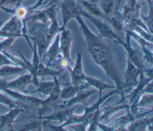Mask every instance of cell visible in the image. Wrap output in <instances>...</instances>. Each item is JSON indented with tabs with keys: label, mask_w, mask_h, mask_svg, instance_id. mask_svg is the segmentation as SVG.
<instances>
[{
	"label": "cell",
	"mask_w": 153,
	"mask_h": 131,
	"mask_svg": "<svg viewBox=\"0 0 153 131\" xmlns=\"http://www.w3.org/2000/svg\"><path fill=\"white\" fill-rule=\"evenodd\" d=\"M75 19L79 25L90 56L94 61L102 68L108 77L115 83L119 89H121L124 83L113 50L103 37L90 31L81 15L78 16Z\"/></svg>",
	"instance_id": "1"
},
{
	"label": "cell",
	"mask_w": 153,
	"mask_h": 131,
	"mask_svg": "<svg viewBox=\"0 0 153 131\" xmlns=\"http://www.w3.org/2000/svg\"><path fill=\"white\" fill-rule=\"evenodd\" d=\"M26 22L21 20L15 15H13L4 25L0 27V38H15L24 36L28 40Z\"/></svg>",
	"instance_id": "2"
},
{
	"label": "cell",
	"mask_w": 153,
	"mask_h": 131,
	"mask_svg": "<svg viewBox=\"0 0 153 131\" xmlns=\"http://www.w3.org/2000/svg\"><path fill=\"white\" fill-rule=\"evenodd\" d=\"M79 14L82 16L86 17L87 19L91 21L93 23V25L96 27L99 32V35L102 37H103V38H107V39L117 41L121 44L124 43V42L121 40L120 36H118L116 34V33L114 31V30L111 28V27L103 19L101 20L99 17L94 16L88 13L87 12L84 11L80 6H79Z\"/></svg>",
	"instance_id": "3"
},
{
	"label": "cell",
	"mask_w": 153,
	"mask_h": 131,
	"mask_svg": "<svg viewBox=\"0 0 153 131\" xmlns=\"http://www.w3.org/2000/svg\"><path fill=\"white\" fill-rule=\"evenodd\" d=\"M62 25L61 28H66L68 23L79 14V6L75 0H63L60 5Z\"/></svg>",
	"instance_id": "4"
},
{
	"label": "cell",
	"mask_w": 153,
	"mask_h": 131,
	"mask_svg": "<svg viewBox=\"0 0 153 131\" xmlns=\"http://www.w3.org/2000/svg\"><path fill=\"white\" fill-rule=\"evenodd\" d=\"M8 96L16 99L17 102H19L22 106L27 108H35L40 105H42L43 101L35 97L27 95L26 93L22 92H17L14 90L5 88L2 90Z\"/></svg>",
	"instance_id": "5"
},
{
	"label": "cell",
	"mask_w": 153,
	"mask_h": 131,
	"mask_svg": "<svg viewBox=\"0 0 153 131\" xmlns=\"http://www.w3.org/2000/svg\"><path fill=\"white\" fill-rule=\"evenodd\" d=\"M72 43L71 32L69 29L61 28L59 32V48L60 52L63 54L64 59L66 60L70 65L72 62L70 57V48Z\"/></svg>",
	"instance_id": "6"
},
{
	"label": "cell",
	"mask_w": 153,
	"mask_h": 131,
	"mask_svg": "<svg viewBox=\"0 0 153 131\" xmlns=\"http://www.w3.org/2000/svg\"><path fill=\"white\" fill-rule=\"evenodd\" d=\"M30 83L34 84V79L33 75L30 74H25L21 75L16 78L7 81L6 88L11 90H17L24 93H28L26 90V87Z\"/></svg>",
	"instance_id": "7"
},
{
	"label": "cell",
	"mask_w": 153,
	"mask_h": 131,
	"mask_svg": "<svg viewBox=\"0 0 153 131\" xmlns=\"http://www.w3.org/2000/svg\"><path fill=\"white\" fill-rule=\"evenodd\" d=\"M20 112L21 109L16 106L10 108L8 112L0 114V130H12L13 125Z\"/></svg>",
	"instance_id": "8"
},
{
	"label": "cell",
	"mask_w": 153,
	"mask_h": 131,
	"mask_svg": "<svg viewBox=\"0 0 153 131\" xmlns=\"http://www.w3.org/2000/svg\"><path fill=\"white\" fill-rule=\"evenodd\" d=\"M72 83L73 85H79L85 80L87 77L84 75L82 71L81 53L79 51L77 53V59L73 69L71 71Z\"/></svg>",
	"instance_id": "9"
},
{
	"label": "cell",
	"mask_w": 153,
	"mask_h": 131,
	"mask_svg": "<svg viewBox=\"0 0 153 131\" xmlns=\"http://www.w3.org/2000/svg\"><path fill=\"white\" fill-rule=\"evenodd\" d=\"M79 4L80 7L88 13L97 17L99 18H101L104 19V15L102 13L100 10L98 4L89 1L88 0H76Z\"/></svg>",
	"instance_id": "10"
},
{
	"label": "cell",
	"mask_w": 153,
	"mask_h": 131,
	"mask_svg": "<svg viewBox=\"0 0 153 131\" xmlns=\"http://www.w3.org/2000/svg\"><path fill=\"white\" fill-rule=\"evenodd\" d=\"M57 111H55L53 114L45 117L48 120L63 121L69 118L72 116V114L74 108H67V106L60 105Z\"/></svg>",
	"instance_id": "11"
},
{
	"label": "cell",
	"mask_w": 153,
	"mask_h": 131,
	"mask_svg": "<svg viewBox=\"0 0 153 131\" xmlns=\"http://www.w3.org/2000/svg\"><path fill=\"white\" fill-rule=\"evenodd\" d=\"M117 5L116 0H100L98 2V6L105 17L115 14Z\"/></svg>",
	"instance_id": "12"
},
{
	"label": "cell",
	"mask_w": 153,
	"mask_h": 131,
	"mask_svg": "<svg viewBox=\"0 0 153 131\" xmlns=\"http://www.w3.org/2000/svg\"><path fill=\"white\" fill-rule=\"evenodd\" d=\"M87 87V85L81 84L79 85H73L68 86L64 88L60 91V99H69L72 98L75 96L77 93L82 90V89Z\"/></svg>",
	"instance_id": "13"
},
{
	"label": "cell",
	"mask_w": 153,
	"mask_h": 131,
	"mask_svg": "<svg viewBox=\"0 0 153 131\" xmlns=\"http://www.w3.org/2000/svg\"><path fill=\"white\" fill-rule=\"evenodd\" d=\"M60 53L59 48V32L56 34V37L54 41L53 44L49 48L47 51V56L49 59L48 65L51 64H54L55 62H57L58 56Z\"/></svg>",
	"instance_id": "14"
},
{
	"label": "cell",
	"mask_w": 153,
	"mask_h": 131,
	"mask_svg": "<svg viewBox=\"0 0 153 131\" xmlns=\"http://www.w3.org/2000/svg\"><path fill=\"white\" fill-rule=\"evenodd\" d=\"M25 68L14 65H4L0 67V77L4 78L22 73Z\"/></svg>",
	"instance_id": "15"
},
{
	"label": "cell",
	"mask_w": 153,
	"mask_h": 131,
	"mask_svg": "<svg viewBox=\"0 0 153 131\" xmlns=\"http://www.w3.org/2000/svg\"><path fill=\"white\" fill-rule=\"evenodd\" d=\"M140 74V72L136 66L128 59V67L126 72V84L127 85H134L136 83L137 77Z\"/></svg>",
	"instance_id": "16"
},
{
	"label": "cell",
	"mask_w": 153,
	"mask_h": 131,
	"mask_svg": "<svg viewBox=\"0 0 153 131\" xmlns=\"http://www.w3.org/2000/svg\"><path fill=\"white\" fill-rule=\"evenodd\" d=\"M54 80L55 81V85L51 90V93L48 95L49 96L48 98L43 101L42 105H51L53 103L56 102L57 100H58L60 99V94L61 89L60 88V85L59 83V81L56 78V77L54 76Z\"/></svg>",
	"instance_id": "17"
},
{
	"label": "cell",
	"mask_w": 153,
	"mask_h": 131,
	"mask_svg": "<svg viewBox=\"0 0 153 131\" xmlns=\"http://www.w3.org/2000/svg\"><path fill=\"white\" fill-rule=\"evenodd\" d=\"M103 20L107 22L112 29H114L116 31L121 33L123 31L124 27L120 18L116 16L115 14L106 16Z\"/></svg>",
	"instance_id": "18"
},
{
	"label": "cell",
	"mask_w": 153,
	"mask_h": 131,
	"mask_svg": "<svg viewBox=\"0 0 153 131\" xmlns=\"http://www.w3.org/2000/svg\"><path fill=\"white\" fill-rule=\"evenodd\" d=\"M54 85H55V81L43 82V83L38 82L36 86L37 89L33 92H36L44 93L45 95H49L51 93V90H53Z\"/></svg>",
	"instance_id": "19"
},
{
	"label": "cell",
	"mask_w": 153,
	"mask_h": 131,
	"mask_svg": "<svg viewBox=\"0 0 153 131\" xmlns=\"http://www.w3.org/2000/svg\"><path fill=\"white\" fill-rule=\"evenodd\" d=\"M149 14L147 16H141L143 20V23L146 26L148 32L152 34V4L149 5Z\"/></svg>",
	"instance_id": "20"
},
{
	"label": "cell",
	"mask_w": 153,
	"mask_h": 131,
	"mask_svg": "<svg viewBox=\"0 0 153 131\" xmlns=\"http://www.w3.org/2000/svg\"><path fill=\"white\" fill-rule=\"evenodd\" d=\"M28 13L27 8L22 6L21 5L16 6L14 8V12L13 15H15L21 20H24L26 19V16Z\"/></svg>",
	"instance_id": "21"
},
{
	"label": "cell",
	"mask_w": 153,
	"mask_h": 131,
	"mask_svg": "<svg viewBox=\"0 0 153 131\" xmlns=\"http://www.w3.org/2000/svg\"><path fill=\"white\" fill-rule=\"evenodd\" d=\"M16 38H5L4 39L0 41V51H7L10 48Z\"/></svg>",
	"instance_id": "22"
},
{
	"label": "cell",
	"mask_w": 153,
	"mask_h": 131,
	"mask_svg": "<svg viewBox=\"0 0 153 131\" xmlns=\"http://www.w3.org/2000/svg\"><path fill=\"white\" fill-rule=\"evenodd\" d=\"M41 127V121H33L27 123L23 125L20 129V130H36L40 129L38 127Z\"/></svg>",
	"instance_id": "23"
},
{
	"label": "cell",
	"mask_w": 153,
	"mask_h": 131,
	"mask_svg": "<svg viewBox=\"0 0 153 131\" xmlns=\"http://www.w3.org/2000/svg\"><path fill=\"white\" fill-rule=\"evenodd\" d=\"M0 103L8 106L10 108L16 106V105L4 93H2L0 91Z\"/></svg>",
	"instance_id": "24"
},
{
	"label": "cell",
	"mask_w": 153,
	"mask_h": 131,
	"mask_svg": "<svg viewBox=\"0 0 153 131\" xmlns=\"http://www.w3.org/2000/svg\"><path fill=\"white\" fill-rule=\"evenodd\" d=\"M146 125V123L145 120L137 121L132 123L130 125V127L128 128L130 130H142Z\"/></svg>",
	"instance_id": "25"
},
{
	"label": "cell",
	"mask_w": 153,
	"mask_h": 131,
	"mask_svg": "<svg viewBox=\"0 0 153 131\" xmlns=\"http://www.w3.org/2000/svg\"><path fill=\"white\" fill-rule=\"evenodd\" d=\"M4 65H14L10 59L1 51H0V67Z\"/></svg>",
	"instance_id": "26"
},
{
	"label": "cell",
	"mask_w": 153,
	"mask_h": 131,
	"mask_svg": "<svg viewBox=\"0 0 153 131\" xmlns=\"http://www.w3.org/2000/svg\"><path fill=\"white\" fill-rule=\"evenodd\" d=\"M7 81L5 80L0 78V91H2L4 89L6 88Z\"/></svg>",
	"instance_id": "27"
},
{
	"label": "cell",
	"mask_w": 153,
	"mask_h": 131,
	"mask_svg": "<svg viewBox=\"0 0 153 131\" xmlns=\"http://www.w3.org/2000/svg\"><path fill=\"white\" fill-rule=\"evenodd\" d=\"M24 1H25V0H13V1H12L11 4H15L16 6H18V5H21L22 2H23Z\"/></svg>",
	"instance_id": "28"
},
{
	"label": "cell",
	"mask_w": 153,
	"mask_h": 131,
	"mask_svg": "<svg viewBox=\"0 0 153 131\" xmlns=\"http://www.w3.org/2000/svg\"><path fill=\"white\" fill-rule=\"evenodd\" d=\"M60 0H48V3L50 4V5H53V4H56L57 2H58Z\"/></svg>",
	"instance_id": "29"
},
{
	"label": "cell",
	"mask_w": 153,
	"mask_h": 131,
	"mask_svg": "<svg viewBox=\"0 0 153 131\" xmlns=\"http://www.w3.org/2000/svg\"><path fill=\"white\" fill-rule=\"evenodd\" d=\"M145 1H146L149 5H150V4H152V1H151V0H145Z\"/></svg>",
	"instance_id": "30"
},
{
	"label": "cell",
	"mask_w": 153,
	"mask_h": 131,
	"mask_svg": "<svg viewBox=\"0 0 153 131\" xmlns=\"http://www.w3.org/2000/svg\"><path fill=\"white\" fill-rule=\"evenodd\" d=\"M13 0H11V3H12V1H13Z\"/></svg>",
	"instance_id": "31"
}]
</instances>
